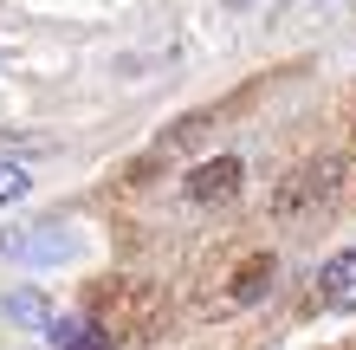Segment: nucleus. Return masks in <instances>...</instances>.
Masks as SVG:
<instances>
[{
  "label": "nucleus",
  "mask_w": 356,
  "mask_h": 350,
  "mask_svg": "<svg viewBox=\"0 0 356 350\" xmlns=\"http://www.w3.org/2000/svg\"><path fill=\"white\" fill-rule=\"evenodd\" d=\"M246 182V162L240 156H207L201 169H188V201L195 208H220V201H234Z\"/></svg>",
  "instance_id": "1"
},
{
  "label": "nucleus",
  "mask_w": 356,
  "mask_h": 350,
  "mask_svg": "<svg viewBox=\"0 0 356 350\" xmlns=\"http://www.w3.org/2000/svg\"><path fill=\"white\" fill-rule=\"evenodd\" d=\"M0 253L7 260H33V266H52V260H72L78 253V240L72 234H0Z\"/></svg>",
  "instance_id": "2"
},
{
  "label": "nucleus",
  "mask_w": 356,
  "mask_h": 350,
  "mask_svg": "<svg viewBox=\"0 0 356 350\" xmlns=\"http://www.w3.org/2000/svg\"><path fill=\"white\" fill-rule=\"evenodd\" d=\"M318 292H324V305H337V312H356V246H343V253L324 260Z\"/></svg>",
  "instance_id": "3"
},
{
  "label": "nucleus",
  "mask_w": 356,
  "mask_h": 350,
  "mask_svg": "<svg viewBox=\"0 0 356 350\" xmlns=\"http://www.w3.org/2000/svg\"><path fill=\"white\" fill-rule=\"evenodd\" d=\"M46 337H52V350H117V337L104 324H85V318H52Z\"/></svg>",
  "instance_id": "4"
},
{
  "label": "nucleus",
  "mask_w": 356,
  "mask_h": 350,
  "mask_svg": "<svg viewBox=\"0 0 356 350\" xmlns=\"http://www.w3.org/2000/svg\"><path fill=\"white\" fill-rule=\"evenodd\" d=\"M266 285H272V253H253V260L234 273V299H259Z\"/></svg>",
  "instance_id": "5"
},
{
  "label": "nucleus",
  "mask_w": 356,
  "mask_h": 350,
  "mask_svg": "<svg viewBox=\"0 0 356 350\" xmlns=\"http://www.w3.org/2000/svg\"><path fill=\"white\" fill-rule=\"evenodd\" d=\"M7 312H13V318H26V324H52V305L39 299V292H13V299H7Z\"/></svg>",
  "instance_id": "6"
},
{
  "label": "nucleus",
  "mask_w": 356,
  "mask_h": 350,
  "mask_svg": "<svg viewBox=\"0 0 356 350\" xmlns=\"http://www.w3.org/2000/svg\"><path fill=\"white\" fill-rule=\"evenodd\" d=\"M26 189H33V175L19 169V162H7V156H0V208H7V201H19Z\"/></svg>",
  "instance_id": "7"
},
{
  "label": "nucleus",
  "mask_w": 356,
  "mask_h": 350,
  "mask_svg": "<svg viewBox=\"0 0 356 350\" xmlns=\"http://www.w3.org/2000/svg\"><path fill=\"white\" fill-rule=\"evenodd\" d=\"M227 7H246V0H227Z\"/></svg>",
  "instance_id": "8"
},
{
  "label": "nucleus",
  "mask_w": 356,
  "mask_h": 350,
  "mask_svg": "<svg viewBox=\"0 0 356 350\" xmlns=\"http://www.w3.org/2000/svg\"><path fill=\"white\" fill-rule=\"evenodd\" d=\"M318 7H324V0H318Z\"/></svg>",
  "instance_id": "9"
}]
</instances>
